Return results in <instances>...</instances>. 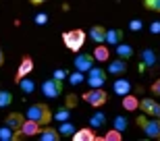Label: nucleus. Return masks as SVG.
I'll return each instance as SVG.
<instances>
[{
	"label": "nucleus",
	"instance_id": "e433bc0d",
	"mask_svg": "<svg viewBox=\"0 0 160 141\" xmlns=\"http://www.w3.org/2000/svg\"><path fill=\"white\" fill-rule=\"evenodd\" d=\"M150 31H152V33H160V23H152Z\"/></svg>",
	"mask_w": 160,
	"mask_h": 141
},
{
	"label": "nucleus",
	"instance_id": "f704fd0d",
	"mask_svg": "<svg viewBox=\"0 0 160 141\" xmlns=\"http://www.w3.org/2000/svg\"><path fill=\"white\" fill-rule=\"evenodd\" d=\"M152 94H158V95H160V79L152 83Z\"/></svg>",
	"mask_w": 160,
	"mask_h": 141
},
{
	"label": "nucleus",
	"instance_id": "aec40b11",
	"mask_svg": "<svg viewBox=\"0 0 160 141\" xmlns=\"http://www.w3.org/2000/svg\"><path fill=\"white\" fill-rule=\"evenodd\" d=\"M123 108L125 110H137V108H139V100H137L135 95L133 94H125L123 95Z\"/></svg>",
	"mask_w": 160,
	"mask_h": 141
},
{
	"label": "nucleus",
	"instance_id": "20e7f679",
	"mask_svg": "<svg viewBox=\"0 0 160 141\" xmlns=\"http://www.w3.org/2000/svg\"><path fill=\"white\" fill-rule=\"evenodd\" d=\"M40 129H42V124H40V123H36V120H31V118H27V120H23V124H21V129L12 133V141L23 139V137L38 135V133H40Z\"/></svg>",
	"mask_w": 160,
	"mask_h": 141
},
{
	"label": "nucleus",
	"instance_id": "bb28decb",
	"mask_svg": "<svg viewBox=\"0 0 160 141\" xmlns=\"http://www.w3.org/2000/svg\"><path fill=\"white\" fill-rule=\"evenodd\" d=\"M143 6H146L148 11L160 12V0H143Z\"/></svg>",
	"mask_w": 160,
	"mask_h": 141
},
{
	"label": "nucleus",
	"instance_id": "a211bd4d",
	"mask_svg": "<svg viewBox=\"0 0 160 141\" xmlns=\"http://www.w3.org/2000/svg\"><path fill=\"white\" fill-rule=\"evenodd\" d=\"M112 89H114L117 95H125V94L131 91V83L127 81V79H117V81L112 83Z\"/></svg>",
	"mask_w": 160,
	"mask_h": 141
},
{
	"label": "nucleus",
	"instance_id": "c85d7f7f",
	"mask_svg": "<svg viewBox=\"0 0 160 141\" xmlns=\"http://www.w3.org/2000/svg\"><path fill=\"white\" fill-rule=\"evenodd\" d=\"M83 81H85V77H83L81 70H75V73L71 75V83L73 85H79V83H83Z\"/></svg>",
	"mask_w": 160,
	"mask_h": 141
},
{
	"label": "nucleus",
	"instance_id": "ddd939ff",
	"mask_svg": "<svg viewBox=\"0 0 160 141\" xmlns=\"http://www.w3.org/2000/svg\"><path fill=\"white\" fill-rule=\"evenodd\" d=\"M25 116L23 114H19V112H11L8 116H6V127H11L12 131H19L21 129V124H23Z\"/></svg>",
	"mask_w": 160,
	"mask_h": 141
},
{
	"label": "nucleus",
	"instance_id": "dca6fc26",
	"mask_svg": "<svg viewBox=\"0 0 160 141\" xmlns=\"http://www.w3.org/2000/svg\"><path fill=\"white\" fill-rule=\"evenodd\" d=\"M40 139L42 141H58L60 139V133L56 129H52V127H46V129H40Z\"/></svg>",
	"mask_w": 160,
	"mask_h": 141
},
{
	"label": "nucleus",
	"instance_id": "5701e85b",
	"mask_svg": "<svg viewBox=\"0 0 160 141\" xmlns=\"http://www.w3.org/2000/svg\"><path fill=\"white\" fill-rule=\"evenodd\" d=\"M106 124V116L102 112H96L94 116L89 118V127H104Z\"/></svg>",
	"mask_w": 160,
	"mask_h": 141
},
{
	"label": "nucleus",
	"instance_id": "4468645a",
	"mask_svg": "<svg viewBox=\"0 0 160 141\" xmlns=\"http://www.w3.org/2000/svg\"><path fill=\"white\" fill-rule=\"evenodd\" d=\"M104 41L106 44H121L123 41V29H108L106 33H104Z\"/></svg>",
	"mask_w": 160,
	"mask_h": 141
},
{
	"label": "nucleus",
	"instance_id": "473e14b6",
	"mask_svg": "<svg viewBox=\"0 0 160 141\" xmlns=\"http://www.w3.org/2000/svg\"><path fill=\"white\" fill-rule=\"evenodd\" d=\"M48 21V15H44V12H42V15H36V23L38 25H44Z\"/></svg>",
	"mask_w": 160,
	"mask_h": 141
},
{
	"label": "nucleus",
	"instance_id": "b1692460",
	"mask_svg": "<svg viewBox=\"0 0 160 141\" xmlns=\"http://www.w3.org/2000/svg\"><path fill=\"white\" fill-rule=\"evenodd\" d=\"M102 139H104V141H121V139H123V133H121V131H117V129L112 127V129L108 131V133L102 137Z\"/></svg>",
	"mask_w": 160,
	"mask_h": 141
},
{
	"label": "nucleus",
	"instance_id": "0eeeda50",
	"mask_svg": "<svg viewBox=\"0 0 160 141\" xmlns=\"http://www.w3.org/2000/svg\"><path fill=\"white\" fill-rule=\"evenodd\" d=\"M42 91L48 98H56V95L62 91V81L60 79H48L46 83H42Z\"/></svg>",
	"mask_w": 160,
	"mask_h": 141
},
{
	"label": "nucleus",
	"instance_id": "412c9836",
	"mask_svg": "<svg viewBox=\"0 0 160 141\" xmlns=\"http://www.w3.org/2000/svg\"><path fill=\"white\" fill-rule=\"evenodd\" d=\"M117 54H119V58H123V60H129L131 56H133V48L129 46V44H117Z\"/></svg>",
	"mask_w": 160,
	"mask_h": 141
},
{
	"label": "nucleus",
	"instance_id": "f03ea898",
	"mask_svg": "<svg viewBox=\"0 0 160 141\" xmlns=\"http://www.w3.org/2000/svg\"><path fill=\"white\" fill-rule=\"evenodd\" d=\"M27 118H31V120L40 123L42 127H46V124L52 120V112H50V106H48V104H33L29 110H27Z\"/></svg>",
	"mask_w": 160,
	"mask_h": 141
},
{
	"label": "nucleus",
	"instance_id": "4be33fe9",
	"mask_svg": "<svg viewBox=\"0 0 160 141\" xmlns=\"http://www.w3.org/2000/svg\"><path fill=\"white\" fill-rule=\"evenodd\" d=\"M19 87L23 89L25 94H31V91H33V89H36V83L31 81V79H27V77H23V79H19Z\"/></svg>",
	"mask_w": 160,
	"mask_h": 141
},
{
	"label": "nucleus",
	"instance_id": "393cba45",
	"mask_svg": "<svg viewBox=\"0 0 160 141\" xmlns=\"http://www.w3.org/2000/svg\"><path fill=\"white\" fill-rule=\"evenodd\" d=\"M112 127H114L117 131H121V133H123V131L127 129V118H125V116H114Z\"/></svg>",
	"mask_w": 160,
	"mask_h": 141
},
{
	"label": "nucleus",
	"instance_id": "72a5a7b5",
	"mask_svg": "<svg viewBox=\"0 0 160 141\" xmlns=\"http://www.w3.org/2000/svg\"><path fill=\"white\" fill-rule=\"evenodd\" d=\"M65 75H67V73H65V70H62V69L54 70V79H60V81H62V79H65Z\"/></svg>",
	"mask_w": 160,
	"mask_h": 141
},
{
	"label": "nucleus",
	"instance_id": "c9c22d12",
	"mask_svg": "<svg viewBox=\"0 0 160 141\" xmlns=\"http://www.w3.org/2000/svg\"><path fill=\"white\" fill-rule=\"evenodd\" d=\"M75 104H77V100H75V95H69V98H67V108H73Z\"/></svg>",
	"mask_w": 160,
	"mask_h": 141
},
{
	"label": "nucleus",
	"instance_id": "7c9ffc66",
	"mask_svg": "<svg viewBox=\"0 0 160 141\" xmlns=\"http://www.w3.org/2000/svg\"><path fill=\"white\" fill-rule=\"evenodd\" d=\"M142 27H143L142 19H131V21H129V29H131V31H139Z\"/></svg>",
	"mask_w": 160,
	"mask_h": 141
},
{
	"label": "nucleus",
	"instance_id": "f257e3e1",
	"mask_svg": "<svg viewBox=\"0 0 160 141\" xmlns=\"http://www.w3.org/2000/svg\"><path fill=\"white\" fill-rule=\"evenodd\" d=\"M62 44H65L71 52H79L85 44V31L83 29H71L62 33Z\"/></svg>",
	"mask_w": 160,
	"mask_h": 141
},
{
	"label": "nucleus",
	"instance_id": "a878e982",
	"mask_svg": "<svg viewBox=\"0 0 160 141\" xmlns=\"http://www.w3.org/2000/svg\"><path fill=\"white\" fill-rule=\"evenodd\" d=\"M11 104H12V95L8 91H0V108H6Z\"/></svg>",
	"mask_w": 160,
	"mask_h": 141
},
{
	"label": "nucleus",
	"instance_id": "1a4fd4ad",
	"mask_svg": "<svg viewBox=\"0 0 160 141\" xmlns=\"http://www.w3.org/2000/svg\"><path fill=\"white\" fill-rule=\"evenodd\" d=\"M31 70H33V60H31V56H23V60H21V65H19V69H17V75H15V81L27 77Z\"/></svg>",
	"mask_w": 160,
	"mask_h": 141
},
{
	"label": "nucleus",
	"instance_id": "c756f323",
	"mask_svg": "<svg viewBox=\"0 0 160 141\" xmlns=\"http://www.w3.org/2000/svg\"><path fill=\"white\" fill-rule=\"evenodd\" d=\"M69 114H71V110H69V108H62V110L56 112V114H54L52 118H56V120H62V123H65L67 118H69Z\"/></svg>",
	"mask_w": 160,
	"mask_h": 141
},
{
	"label": "nucleus",
	"instance_id": "6e6552de",
	"mask_svg": "<svg viewBox=\"0 0 160 141\" xmlns=\"http://www.w3.org/2000/svg\"><path fill=\"white\" fill-rule=\"evenodd\" d=\"M139 108H142L143 114H150V116L160 118V104H158V102H154L152 98H143V100L139 102Z\"/></svg>",
	"mask_w": 160,
	"mask_h": 141
},
{
	"label": "nucleus",
	"instance_id": "4c0bfd02",
	"mask_svg": "<svg viewBox=\"0 0 160 141\" xmlns=\"http://www.w3.org/2000/svg\"><path fill=\"white\" fill-rule=\"evenodd\" d=\"M31 4H36V6H40V4H44V2H46V0H29Z\"/></svg>",
	"mask_w": 160,
	"mask_h": 141
},
{
	"label": "nucleus",
	"instance_id": "7ed1b4c3",
	"mask_svg": "<svg viewBox=\"0 0 160 141\" xmlns=\"http://www.w3.org/2000/svg\"><path fill=\"white\" fill-rule=\"evenodd\" d=\"M135 123L142 127L143 133H146L148 137H152V139H158V137H160V118L154 116V120H148V118L142 114V116H137Z\"/></svg>",
	"mask_w": 160,
	"mask_h": 141
},
{
	"label": "nucleus",
	"instance_id": "39448f33",
	"mask_svg": "<svg viewBox=\"0 0 160 141\" xmlns=\"http://www.w3.org/2000/svg\"><path fill=\"white\" fill-rule=\"evenodd\" d=\"M83 100L88 102V104L96 106V108H100V106L106 104L108 94H106V91H104L102 87H92L89 91H85V94H83Z\"/></svg>",
	"mask_w": 160,
	"mask_h": 141
},
{
	"label": "nucleus",
	"instance_id": "2eb2a0df",
	"mask_svg": "<svg viewBox=\"0 0 160 141\" xmlns=\"http://www.w3.org/2000/svg\"><path fill=\"white\" fill-rule=\"evenodd\" d=\"M142 62L146 65V69H154V65L158 62V56L154 54V50L146 48V50L142 52Z\"/></svg>",
	"mask_w": 160,
	"mask_h": 141
},
{
	"label": "nucleus",
	"instance_id": "423d86ee",
	"mask_svg": "<svg viewBox=\"0 0 160 141\" xmlns=\"http://www.w3.org/2000/svg\"><path fill=\"white\" fill-rule=\"evenodd\" d=\"M106 79H108V73L104 69H100V66H92V69H89L88 83L92 87H102V85L106 83Z\"/></svg>",
	"mask_w": 160,
	"mask_h": 141
},
{
	"label": "nucleus",
	"instance_id": "6ab92c4d",
	"mask_svg": "<svg viewBox=\"0 0 160 141\" xmlns=\"http://www.w3.org/2000/svg\"><path fill=\"white\" fill-rule=\"evenodd\" d=\"M104 33H106V27H102V25H94V27L89 29V37H92L96 44H104Z\"/></svg>",
	"mask_w": 160,
	"mask_h": 141
},
{
	"label": "nucleus",
	"instance_id": "cd10ccee",
	"mask_svg": "<svg viewBox=\"0 0 160 141\" xmlns=\"http://www.w3.org/2000/svg\"><path fill=\"white\" fill-rule=\"evenodd\" d=\"M0 139L2 141H12V129L11 127H2V129H0Z\"/></svg>",
	"mask_w": 160,
	"mask_h": 141
},
{
	"label": "nucleus",
	"instance_id": "f3484780",
	"mask_svg": "<svg viewBox=\"0 0 160 141\" xmlns=\"http://www.w3.org/2000/svg\"><path fill=\"white\" fill-rule=\"evenodd\" d=\"M125 70H127V60H123V58L112 60V62L108 65V73H110V75H123Z\"/></svg>",
	"mask_w": 160,
	"mask_h": 141
},
{
	"label": "nucleus",
	"instance_id": "2f4dec72",
	"mask_svg": "<svg viewBox=\"0 0 160 141\" xmlns=\"http://www.w3.org/2000/svg\"><path fill=\"white\" fill-rule=\"evenodd\" d=\"M73 124H69V123H65L62 124V127H60V133H62V135H73Z\"/></svg>",
	"mask_w": 160,
	"mask_h": 141
},
{
	"label": "nucleus",
	"instance_id": "ea45409f",
	"mask_svg": "<svg viewBox=\"0 0 160 141\" xmlns=\"http://www.w3.org/2000/svg\"><path fill=\"white\" fill-rule=\"evenodd\" d=\"M158 139H160V137H158Z\"/></svg>",
	"mask_w": 160,
	"mask_h": 141
},
{
	"label": "nucleus",
	"instance_id": "9b49d317",
	"mask_svg": "<svg viewBox=\"0 0 160 141\" xmlns=\"http://www.w3.org/2000/svg\"><path fill=\"white\" fill-rule=\"evenodd\" d=\"M94 139H98V135L92 129H88V127H83L79 131H73V141H94Z\"/></svg>",
	"mask_w": 160,
	"mask_h": 141
},
{
	"label": "nucleus",
	"instance_id": "f8f14e48",
	"mask_svg": "<svg viewBox=\"0 0 160 141\" xmlns=\"http://www.w3.org/2000/svg\"><path fill=\"white\" fill-rule=\"evenodd\" d=\"M94 60H98V62H108V58H110V50H108V46H104V44H98V46L94 48Z\"/></svg>",
	"mask_w": 160,
	"mask_h": 141
},
{
	"label": "nucleus",
	"instance_id": "9d476101",
	"mask_svg": "<svg viewBox=\"0 0 160 141\" xmlns=\"http://www.w3.org/2000/svg\"><path fill=\"white\" fill-rule=\"evenodd\" d=\"M92 62H94V56L92 54H79L77 58H75V70L85 73V70L92 69Z\"/></svg>",
	"mask_w": 160,
	"mask_h": 141
},
{
	"label": "nucleus",
	"instance_id": "58836bf2",
	"mask_svg": "<svg viewBox=\"0 0 160 141\" xmlns=\"http://www.w3.org/2000/svg\"><path fill=\"white\" fill-rule=\"evenodd\" d=\"M4 65V54H2V48H0V66Z\"/></svg>",
	"mask_w": 160,
	"mask_h": 141
}]
</instances>
